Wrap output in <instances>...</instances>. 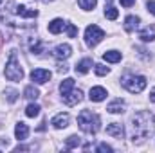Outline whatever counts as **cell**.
<instances>
[{"instance_id":"1","label":"cell","mask_w":155,"mask_h":153,"mask_svg":"<svg viewBox=\"0 0 155 153\" xmlns=\"http://www.w3.org/2000/svg\"><path fill=\"white\" fill-rule=\"evenodd\" d=\"M155 128V117L150 112H139L132 119V141H144Z\"/></svg>"},{"instance_id":"2","label":"cell","mask_w":155,"mask_h":153,"mask_svg":"<svg viewBox=\"0 0 155 153\" xmlns=\"http://www.w3.org/2000/svg\"><path fill=\"white\" fill-rule=\"evenodd\" d=\"M7 9L22 18H36L38 16V9H36L35 0H11L7 4Z\"/></svg>"},{"instance_id":"3","label":"cell","mask_w":155,"mask_h":153,"mask_svg":"<svg viewBox=\"0 0 155 153\" xmlns=\"http://www.w3.org/2000/svg\"><path fill=\"white\" fill-rule=\"evenodd\" d=\"M78 124L85 133H97V130L101 128V117L97 114H92L90 110H83L81 114L78 115Z\"/></svg>"},{"instance_id":"4","label":"cell","mask_w":155,"mask_h":153,"mask_svg":"<svg viewBox=\"0 0 155 153\" xmlns=\"http://www.w3.org/2000/svg\"><path fill=\"white\" fill-rule=\"evenodd\" d=\"M4 76L7 77L9 81H20L24 77V70H22V67L18 63V56H16L15 50L9 54V60H7L5 69H4Z\"/></svg>"},{"instance_id":"5","label":"cell","mask_w":155,"mask_h":153,"mask_svg":"<svg viewBox=\"0 0 155 153\" xmlns=\"http://www.w3.org/2000/svg\"><path fill=\"white\" fill-rule=\"evenodd\" d=\"M123 86L128 90V92H132V94H141L144 88H146V77L144 76H124L123 79Z\"/></svg>"},{"instance_id":"6","label":"cell","mask_w":155,"mask_h":153,"mask_svg":"<svg viewBox=\"0 0 155 153\" xmlns=\"http://www.w3.org/2000/svg\"><path fill=\"white\" fill-rule=\"evenodd\" d=\"M105 38V31L97 25H88L85 31V41L88 47H96L101 40Z\"/></svg>"},{"instance_id":"7","label":"cell","mask_w":155,"mask_h":153,"mask_svg":"<svg viewBox=\"0 0 155 153\" xmlns=\"http://www.w3.org/2000/svg\"><path fill=\"white\" fill-rule=\"evenodd\" d=\"M83 99V92L79 90V88H72L71 92H67V94H63V103L67 105V106H74V105H78L79 101Z\"/></svg>"},{"instance_id":"8","label":"cell","mask_w":155,"mask_h":153,"mask_svg":"<svg viewBox=\"0 0 155 153\" xmlns=\"http://www.w3.org/2000/svg\"><path fill=\"white\" fill-rule=\"evenodd\" d=\"M31 79H33L35 83H47V81L51 79V72H49L47 69H35V70L31 72Z\"/></svg>"},{"instance_id":"9","label":"cell","mask_w":155,"mask_h":153,"mask_svg":"<svg viewBox=\"0 0 155 153\" xmlns=\"http://www.w3.org/2000/svg\"><path fill=\"white\" fill-rule=\"evenodd\" d=\"M107 133L112 135V137H116V139H123V137H124V128H123V124H119V122H110V124L107 126Z\"/></svg>"},{"instance_id":"10","label":"cell","mask_w":155,"mask_h":153,"mask_svg":"<svg viewBox=\"0 0 155 153\" xmlns=\"http://www.w3.org/2000/svg\"><path fill=\"white\" fill-rule=\"evenodd\" d=\"M88 97H90V101H96V103H99V101H103V99L107 97V90H105L103 86H92V88H90V94H88Z\"/></svg>"},{"instance_id":"11","label":"cell","mask_w":155,"mask_h":153,"mask_svg":"<svg viewBox=\"0 0 155 153\" xmlns=\"http://www.w3.org/2000/svg\"><path fill=\"white\" fill-rule=\"evenodd\" d=\"M69 119H71L69 114H58V115H54V117H52V121H51V122H52V126H54V128L61 130V128H67V126H69Z\"/></svg>"},{"instance_id":"12","label":"cell","mask_w":155,"mask_h":153,"mask_svg":"<svg viewBox=\"0 0 155 153\" xmlns=\"http://www.w3.org/2000/svg\"><path fill=\"white\" fill-rule=\"evenodd\" d=\"M71 54H72V49H71V45H67V43H60V45L54 49V56L60 58V60L69 58Z\"/></svg>"},{"instance_id":"13","label":"cell","mask_w":155,"mask_h":153,"mask_svg":"<svg viewBox=\"0 0 155 153\" xmlns=\"http://www.w3.org/2000/svg\"><path fill=\"white\" fill-rule=\"evenodd\" d=\"M15 135H16L18 141H25L27 135H29V128H27V124H25V122H18V124L15 126Z\"/></svg>"},{"instance_id":"14","label":"cell","mask_w":155,"mask_h":153,"mask_svg":"<svg viewBox=\"0 0 155 153\" xmlns=\"http://www.w3.org/2000/svg\"><path fill=\"white\" fill-rule=\"evenodd\" d=\"M139 22H141L139 16L130 15V16H126V20H124V29H126L128 33H132V31H135V29L139 27Z\"/></svg>"},{"instance_id":"15","label":"cell","mask_w":155,"mask_h":153,"mask_svg":"<svg viewBox=\"0 0 155 153\" xmlns=\"http://www.w3.org/2000/svg\"><path fill=\"white\" fill-rule=\"evenodd\" d=\"M124 101L123 99H116V101H112L108 106H107V110L110 112V114H123L124 112Z\"/></svg>"},{"instance_id":"16","label":"cell","mask_w":155,"mask_h":153,"mask_svg":"<svg viewBox=\"0 0 155 153\" xmlns=\"http://www.w3.org/2000/svg\"><path fill=\"white\" fill-rule=\"evenodd\" d=\"M63 27H65V22H63L61 18H54V20L49 24V33H51V34H58V33L63 31Z\"/></svg>"},{"instance_id":"17","label":"cell","mask_w":155,"mask_h":153,"mask_svg":"<svg viewBox=\"0 0 155 153\" xmlns=\"http://www.w3.org/2000/svg\"><path fill=\"white\" fill-rule=\"evenodd\" d=\"M103 60L108 61V63H117V61H121V52H117V50H105L103 52Z\"/></svg>"},{"instance_id":"18","label":"cell","mask_w":155,"mask_h":153,"mask_svg":"<svg viewBox=\"0 0 155 153\" xmlns=\"http://www.w3.org/2000/svg\"><path fill=\"white\" fill-rule=\"evenodd\" d=\"M90 67H92V60L90 58H85V60H81L76 65V72L78 74H87Z\"/></svg>"},{"instance_id":"19","label":"cell","mask_w":155,"mask_h":153,"mask_svg":"<svg viewBox=\"0 0 155 153\" xmlns=\"http://www.w3.org/2000/svg\"><path fill=\"white\" fill-rule=\"evenodd\" d=\"M24 97H25V99H29V101H35V99H38V97H40L38 88H35L33 85L25 86V90H24Z\"/></svg>"},{"instance_id":"20","label":"cell","mask_w":155,"mask_h":153,"mask_svg":"<svg viewBox=\"0 0 155 153\" xmlns=\"http://www.w3.org/2000/svg\"><path fill=\"white\" fill-rule=\"evenodd\" d=\"M72 88H74V79H72V77L63 79V81H61V85H60V92H61V96H63V94H67V92H71Z\"/></svg>"},{"instance_id":"21","label":"cell","mask_w":155,"mask_h":153,"mask_svg":"<svg viewBox=\"0 0 155 153\" xmlns=\"http://www.w3.org/2000/svg\"><path fill=\"white\" fill-rule=\"evenodd\" d=\"M41 41H40V38H33L31 40V43H29V49H31V52L33 54H40L41 52Z\"/></svg>"},{"instance_id":"22","label":"cell","mask_w":155,"mask_h":153,"mask_svg":"<svg viewBox=\"0 0 155 153\" xmlns=\"http://www.w3.org/2000/svg\"><path fill=\"white\" fill-rule=\"evenodd\" d=\"M79 142H81V139H79L78 135H71V137L67 139V142H65V148H67V150L78 148V146H79Z\"/></svg>"},{"instance_id":"23","label":"cell","mask_w":155,"mask_h":153,"mask_svg":"<svg viewBox=\"0 0 155 153\" xmlns=\"http://www.w3.org/2000/svg\"><path fill=\"white\" fill-rule=\"evenodd\" d=\"M139 38L143 40V41H153L155 40V33L152 31V29H144V31L139 33Z\"/></svg>"},{"instance_id":"24","label":"cell","mask_w":155,"mask_h":153,"mask_svg":"<svg viewBox=\"0 0 155 153\" xmlns=\"http://www.w3.org/2000/svg\"><path fill=\"white\" fill-rule=\"evenodd\" d=\"M78 4H79V7H81V9L90 11V9H94V7H96L97 0H78Z\"/></svg>"},{"instance_id":"25","label":"cell","mask_w":155,"mask_h":153,"mask_svg":"<svg viewBox=\"0 0 155 153\" xmlns=\"http://www.w3.org/2000/svg\"><path fill=\"white\" fill-rule=\"evenodd\" d=\"M40 110H41V108H40L38 105L31 103V105H29V106L25 108V115H27V117H36V115L40 114Z\"/></svg>"},{"instance_id":"26","label":"cell","mask_w":155,"mask_h":153,"mask_svg":"<svg viewBox=\"0 0 155 153\" xmlns=\"http://www.w3.org/2000/svg\"><path fill=\"white\" fill-rule=\"evenodd\" d=\"M105 16H107L108 20H116L117 16H119V11H117L116 7L108 5V7H105Z\"/></svg>"},{"instance_id":"27","label":"cell","mask_w":155,"mask_h":153,"mask_svg":"<svg viewBox=\"0 0 155 153\" xmlns=\"http://www.w3.org/2000/svg\"><path fill=\"white\" fill-rule=\"evenodd\" d=\"M65 29H67V34H69V38H76L78 27L74 25V24H65Z\"/></svg>"},{"instance_id":"28","label":"cell","mask_w":155,"mask_h":153,"mask_svg":"<svg viewBox=\"0 0 155 153\" xmlns=\"http://www.w3.org/2000/svg\"><path fill=\"white\" fill-rule=\"evenodd\" d=\"M96 74H97V76H107V74H108V67L97 63V65H96Z\"/></svg>"},{"instance_id":"29","label":"cell","mask_w":155,"mask_h":153,"mask_svg":"<svg viewBox=\"0 0 155 153\" xmlns=\"http://www.w3.org/2000/svg\"><path fill=\"white\" fill-rule=\"evenodd\" d=\"M5 94H7V101H11V103H15L16 101V92L13 90V88H5Z\"/></svg>"},{"instance_id":"30","label":"cell","mask_w":155,"mask_h":153,"mask_svg":"<svg viewBox=\"0 0 155 153\" xmlns=\"http://www.w3.org/2000/svg\"><path fill=\"white\" fill-rule=\"evenodd\" d=\"M97 151H107V153H110V151H114V150H112V146H108V144H105V142H103V144H99V146H97Z\"/></svg>"},{"instance_id":"31","label":"cell","mask_w":155,"mask_h":153,"mask_svg":"<svg viewBox=\"0 0 155 153\" xmlns=\"http://www.w3.org/2000/svg\"><path fill=\"white\" fill-rule=\"evenodd\" d=\"M146 7H148V11H150L152 15H155V2L153 0H148V2H146Z\"/></svg>"},{"instance_id":"32","label":"cell","mask_w":155,"mask_h":153,"mask_svg":"<svg viewBox=\"0 0 155 153\" xmlns=\"http://www.w3.org/2000/svg\"><path fill=\"white\" fill-rule=\"evenodd\" d=\"M135 4V0H121V5L123 7H132Z\"/></svg>"},{"instance_id":"33","label":"cell","mask_w":155,"mask_h":153,"mask_svg":"<svg viewBox=\"0 0 155 153\" xmlns=\"http://www.w3.org/2000/svg\"><path fill=\"white\" fill-rule=\"evenodd\" d=\"M58 70L60 72H67L69 70V65L67 63H58Z\"/></svg>"},{"instance_id":"34","label":"cell","mask_w":155,"mask_h":153,"mask_svg":"<svg viewBox=\"0 0 155 153\" xmlns=\"http://www.w3.org/2000/svg\"><path fill=\"white\" fill-rule=\"evenodd\" d=\"M150 99L155 103V88H152V92H150Z\"/></svg>"},{"instance_id":"35","label":"cell","mask_w":155,"mask_h":153,"mask_svg":"<svg viewBox=\"0 0 155 153\" xmlns=\"http://www.w3.org/2000/svg\"><path fill=\"white\" fill-rule=\"evenodd\" d=\"M0 4H2V0H0Z\"/></svg>"},{"instance_id":"36","label":"cell","mask_w":155,"mask_h":153,"mask_svg":"<svg viewBox=\"0 0 155 153\" xmlns=\"http://www.w3.org/2000/svg\"><path fill=\"white\" fill-rule=\"evenodd\" d=\"M108 2H110V0H108Z\"/></svg>"}]
</instances>
